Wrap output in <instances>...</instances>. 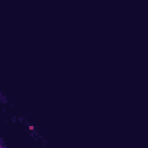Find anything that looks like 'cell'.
Segmentation results:
<instances>
[{"mask_svg": "<svg viewBox=\"0 0 148 148\" xmlns=\"http://www.w3.org/2000/svg\"><path fill=\"white\" fill-rule=\"evenodd\" d=\"M28 128H29V131H34V130H35V127H34V126H31V125H30V126H28Z\"/></svg>", "mask_w": 148, "mask_h": 148, "instance_id": "1", "label": "cell"}, {"mask_svg": "<svg viewBox=\"0 0 148 148\" xmlns=\"http://www.w3.org/2000/svg\"><path fill=\"white\" fill-rule=\"evenodd\" d=\"M0 148H6V147H3V146H2L1 143H0Z\"/></svg>", "mask_w": 148, "mask_h": 148, "instance_id": "2", "label": "cell"}]
</instances>
